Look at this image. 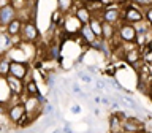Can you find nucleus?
<instances>
[{"instance_id":"obj_1","label":"nucleus","mask_w":152,"mask_h":133,"mask_svg":"<svg viewBox=\"0 0 152 133\" xmlns=\"http://www.w3.org/2000/svg\"><path fill=\"white\" fill-rule=\"evenodd\" d=\"M7 117H8V122L13 124V125L18 127V128H28L32 125V124L28 122V119H27L26 108H24V104H22L21 100L8 106Z\"/></svg>"},{"instance_id":"obj_2","label":"nucleus","mask_w":152,"mask_h":133,"mask_svg":"<svg viewBox=\"0 0 152 133\" xmlns=\"http://www.w3.org/2000/svg\"><path fill=\"white\" fill-rule=\"evenodd\" d=\"M21 102L26 108V114H27V119L28 122L33 124L37 122L38 117H43V104L38 102L37 97H28V95H24L21 98Z\"/></svg>"},{"instance_id":"obj_3","label":"nucleus","mask_w":152,"mask_h":133,"mask_svg":"<svg viewBox=\"0 0 152 133\" xmlns=\"http://www.w3.org/2000/svg\"><path fill=\"white\" fill-rule=\"evenodd\" d=\"M98 16L103 22L111 24V26H114V27H119L122 24V3L117 2L114 7L103 8Z\"/></svg>"},{"instance_id":"obj_4","label":"nucleus","mask_w":152,"mask_h":133,"mask_svg":"<svg viewBox=\"0 0 152 133\" xmlns=\"http://www.w3.org/2000/svg\"><path fill=\"white\" fill-rule=\"evenodd\" d=\"M144 21V13L142 10H140L138 7L133 5V2H127V3H122V22H127V24H138Z\"/></svg>"},{"instance_id":"obj_5","label":"nucleus","mask_w":152,"mask_h":133,"mask_svg":"<svg viewBox=\"0 0 152 133\" xmlns=\"http://www.w3.org/2000/svg\"><path fill=\"white\" fill-rule=\"evenodd\" d=\"M21 40L22 43H27V45H35V43L40 41V30H38L35 21H27L22 24Z\"/></svg>"},{"instance_id":"obj_6","label":"nucleus","mask_w":152,"mask_h":133,"mask_svg":"<svg viewBox=\"0 0 152 133\" xmlns=\"http://www.w3.org/2000/svg\"><path fill=\"white\" fill-rule=\"evenodd\" d=\"M117 40L121 43H125V45H133L136 41V30L132 24L122 22L121 26L117 27Z\"/></svg>"},{"instance_id":"obj_7","label":"nucleus","mask_w":152,"mask_h":133,"mask_svg":"<svg viewBox=\"0 0 152 133\" xmlns=\"http://www.w3.org/2000/svg\"><path fill=\"white\" fill-rule=\"evenodd\" d=\"M122 132L124 133H147L146 124L140 121L135 116H128L125 121L122 122Z\"/></svg>"},{"instance_id":"obj_8","label":"nucleus","mask_w":152,"mask_h":133,"mask_svg":"<svg viewBox=\"0 0 152 133\" xmlns=\"http://www.w3.org/2000/svg\"><path fill=\"white\" fill-rule=\"evenodd\" d=\"M62 27H64L65 35H68L70 38H76L79 35V30L83 27V24L75 18V14H68V16H65L64 22H62Z\"/></svg>"},{"instance_id":"obj_9","label":"nucleus","mask_w":152,"mask_h":133,"mask_svg":"<svg viewBox=\"0 0 152 133\" xmlns=\"http://www.w3.org/2000/svg\"><path fill=\"white\" fill-rule=\"evenodd\" d=\"M16 18H18V11L13 8L11 2H8L5 7L0 8V30H5Z\"/></svg>"},{"instance_id":"obj_10","label":"nucleus","mask_w":152,"mask_h":133,"mask_svg":"<svg viewBox=\"0 0 152 133\" xmlns=\"http://www.w3.org/2000/svg\"><path fill=\"white\" fill-rule=\"evenodd\" d=\"M28 71H30L28 62H11V65H10V76H14L18 79L26 81L27 78H30Z\"/></svg>"},{"instance_id":"obj_11","label":"nucleus","mask_w":152,"mask_h":133,"mask_svg":"<svg viewBox=\"0 0 152 133\" xmlns=\"http://www.w3.org/2000/svg\"><path fill=\"white\" fill-rule=\"evenodd\" d=\"M5 81H7V86L10 89V92H11L13 97L16 98H22L24 95H26V83H24L22 79H18L14 78V76H7L5 78Z\"/></svg>"},{"instance_id":"obj_12","label":"nucleus","mask_w":152,"mask_h":133,"mask_svg":"<svg viewBox=\"0 0 152 133\" xmlns=\"http://www.w3.org/2000/svg\"><path fill=\"white\" fill-rule=\"evenodd\" d=\"M73 14H75V18L83 24V26L90 24V21H92V18H94V14L84 7V2H76V8H75Z\"/></svg>"},{"instance_id":"obj_13","label":"nucleus","mask_w":152,"mask_h":133,"mask_svg":"<svg viewBox=\"0 0 152 133\" xmlns=\"http://www.w3.org/2000/svg\"><path fill=\"white\" fill-rule=\"evenodd\" d=\"M78 37H79V40H81V45H86V46H87V49H89V46L92 45L94 41L98 40V38L95 37V33L92 32V28H90L89 24H87V26H83V27H81Z\"/></svg>"},{"instance_id":"obj_14","label":"nucleus","mask_w":152,"mask_h":133,"mask_svg":"<svg viewBox=\"0 0 152 133\" xmlns=\"http://www.w3.org/2000/svg\"><path fill=\"white\" fill-rule=\"evenodd\" d=\"M10 49H13V38L5 30H0V56L8 54Z\"/></svg>"},{"instance_id":"obj_15","label":"nucleus","mask_w":152,"mask_h":133,"mask_svg":"<svg viewBox=\"0 0 152 133\" xmlns=\"http://www.w3.org/2000/svg\"><path fill=\"white\" fill-rule=\"evenodd\" d=\"M56 8L64 14V16H68V14H73L75 8H76V2L73 0H59L56 3Z\"/></svg>"},{"instance_id":"obj_16","label":"nucleus","mask_w":152,"mask_h":133,"mask_svg":"<svg viewBox=\"0 0 152 133\" xmlns=\"http://www.w3.org/2000/svg\"><path fill=\"white\" fill-rule=\"evenodd\" d=\"M26 95H28V97H38V95L41 94V90L40 87H38V83H37V79L35 78H27L26 81Z\"/></svg>"},{"instance_id":"obj_17","label":"nucleus","mask_w":152,"mask_h":133,"mask_svg":"<svg viewBox=\"0 0 152 133\" xmlns=\"http://www.w3.org/2000/svg\"><path fill=\"white\" fill-rule=\"evenodd\" d=\"M22 21H21V19H19V18H16V19H14V21L11 22V24H10V26L7 27V28H5V32H7L8 33V35L10 37H11V38H16V37H21V30H22Z\"/></svg>"},{"instance_id":"obj_18","label":"nucleus","mask_w":152,"mask_h":133,"mask_svg":"<svg viewBox=\"0 0 152 133\" xmlns=\"http://www.w3.org/2000/svg\"><path fill=\"white\" fill-rule=\"evenodd\" d=\"M89 26H90V28H92V32L95 33V37H97L98 40H102V33H103V21L100 19V16H94Z\"/></svg>"},{"instance_id":"obj_19","label":"nucleus","mask_w":152,"mask_h":133,"mask_svg":"<svg viewBox=\"0 0 152 133\" xmlns=\"http://www.w3.org/2000/svg\"><path fill=\"white\" fill-rule=\"evenodd\" d=\"M10 65H11L10 57L7 54L0 56V78H7L10 75Z\"/></svg>"},{"instance_id":"obj_20","label":"nucleus","mask_w":152,"mask_h":133,"mask_svg":"<svg viewBox=\"0 0 152 133\" xmlns=\"http://www.w3.org/2000/svg\"><path fill=\"white\" fill-rule=\"evenodd\" d=\"M64 19H65V16H64V14H62L57 8L51 11V26H52V27H56V26H62Z\"/></svg>"},{"instance_id":"obj_21","label":"nucleus","mask_w":152,"mask_h":133,"mask_svg":"<svg viewBox=\"0 0 152 133\" xmlns=\"http://www.w3.org/2000/svg\"><path fill=\"white\" fill-rule=\"evenodd\" d=\"M78 79H79V81H83L84 84H92V83H94V76H92V75H89L87 71H84V70L78 71Z\"/></svg>"},{"instance_id":"obj_22","label":"nucleus","mask_w":152,"mask_h":133,"mask_svg":"<svg viewBox=\"0 0 152 133\" xmlns=\"http://www.w3.org/2000/svg\"><path fill=\"white\" fill-rule=\"evenodd\" d=\"M54 113H56V108H54V104H52L51 102H49V103H46L45 106H43V117L54 116Z\"/></svg>"},{"instance_id":"obj_23","label":"nucleus","mask_w":152,"mask_h":133,"mask_svg":"<svg viewBox=\"0 0 152 133\" xmlns=\"http://www.w3.org/2000/svg\"><path fill=\"white\" fill-rule=\"evenodd\" d=\"M68 111H70L71 114H81V113H83V108H81V104H78V103H73V104H70Z\"/></svg>"},{"instance_id":"obj_24","label":"nucleus","mask_w":152,"mask_h":133,"mask_svg":"<svg viewBox=\"0 0 152 133\" xmlns=\"http://www.w3.org/2000/svg\"><path fill=\"white\" fill-rule=\"evenodd\" d=\"M144 21L152 27V7H149L147 10H144Z\"/></svg>"},{"instance_id":"obj_25","label":"nucleus","mask_w":152,"mask_h":133,"mask_svg":"<svg viewBox=\"0 0 152 133\" xmlns=\"http://www.w3.org/2000/svg\"><path fill=\"white\" fill-rule=\"evenodd\" d=\"M70 90H71V94H75V95H79L81 92H83V87L79 86V83H76V81H75V83L71 84Z\"/></svg>"},{"instance_id":"obj_26","label":"nucleus","mask_w":152,"mask_h":133,"mask_svg":"<svg viewBox=\"0 0 152 133\" xmlns=\"http://www.w3.org/2000/svg\"><path fill=\"white\" fill-rule=\"evenodd\" d=\"M86 70H87L89 75H90V73H97V71H98L97 65H87V66H86Z\"/></svg>"},{"instance_id":"obj_27","label":"nucleus","mask_w":152,"mask_h":133,"mask_svg":"<svg viewBox=\"0 0 152 133\" xmlns=\"http://www.w3.org/2000/svg\"><path fill=\"white\" fill-rule=\"evenodd\" d=\"M92 103L94 104H102V97H100V95H94V97H92Z\"/></svg>"},{"instance_id":"obj_28","label":"nucleus","mask_w":152,"mask_h":133,"mask_svg":"<svg viewBox=\"0 0 152 133\" xmlns=\"http://www.w3.org/2000/svg\"><path fill=\"white\" fill-rule=\"evenodd\" d=\"M51 133H62V128H54Z\"/></svg>"}]
</instances>
